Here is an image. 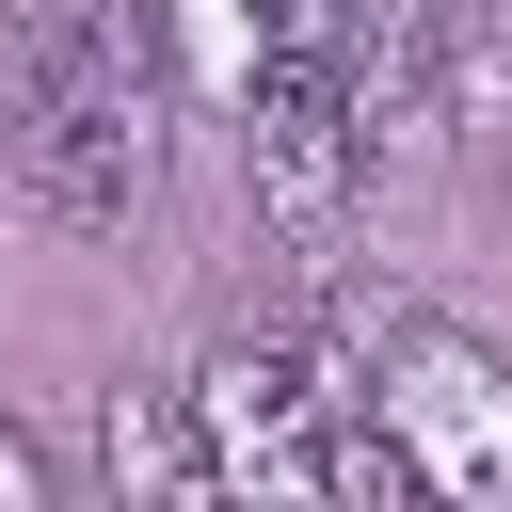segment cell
<instances>
[{"mask_svg":"<svg viewBox=\"0 0 512 512\" xmlns=\"http://www.w3.org/2000/svg\"><path fill=\"white\" fill-rule=\"evenodd\" d=\"M176 16L160 0H32L0 48V176L48 240H128L160 192V112H176Z\"/></svg>","mask_w":512,"mask_h":512,"instance_id":"1","label":"cell"},{"mask_svg":"<svg viewBox=\"0 0 512 512\" xmlns=\"http://www.w3.org/2000/svg\"><path fill=\"white\" fill-rule=\"evenodd\" d=\"M208 496H416L400 432L368 416V368H336L304 320H256L192 368Z\"/></svg>","mask_w":512,"mask_h":512,"instance_id":"2","label":"cell"},{"mask_svg":"<svg viewBox=\"0 0 512 512\" xmlns=\"http://www.w3.org/2000/svg\"><path fill=\"white\" fill-rule=\"evenodd\" d=\"M368 416L400 432L416 496H464V512H512V368L448 320H384L368 352Z\"/></svg>","mask_w":512,"mask_h":512,"instance_id":"3","label":"cell"},{"mask_svg":"<svg viewBox=\"0 0 512 512\" xmlns=\"http://www.w3.org/2000/svg\"><path fill=\"white\" fill-rule=\"evenodd\" d=\"M240 160H256V208L288 240H336L352 192H368V144H352V48L336 32H272L256 96H240Z\"/></svg>","mask_w":512,"mask_h":512,"instance_id":"4","label":"cell"},{"mask_svg":"<svg viewBox=\"0 0 512 512\" xmlns=\"http://www.w3.org/2000/svg\"><path fill=\"white\" fill-rule=\"evenodd\" d=\"M448 16H464V0H368V16H352V144H368V192L432 176V160H448V128H464Z\"/></svg>","mask_w":512,"mask_h":512,"instance_id":"5","label":"cell"},{"mask_svg":"<svg viewBox=\"0 0 512 512\" xmlns=\"http://www.w3.org/2000/svg\"><path fill=\"white\" fill-rule=\"evenodd\" d=\"M96 480H112V496H208V432H192V384H176V400L112 384V400H96Z\"/></svg>","mask_w":512,"mask_h":512,"instance_id":"6","label":"cell"},{"mask_svg":"<svg viewBox=\"0 0 512 512\" xmlns=\"http://www.w3.org/2000/svg\"><path fill=\"white\" fill-rule=\"evenodd\" d=\"M176 16V64H192V96H256V64H272V32H288V0H160Z\"/></svg>","mask_w":512,"mask_h":512,"instance_id":"7","label":"cell"},{"mask_svg":"<svg viewBox=\"0 0 512 512\" xmlns=\"http://www.w3.org/2000/svg\"><path fill=\"white\" fill-rule=\"evenodd\" d=\"M32 496H48V448H32L16 416H0V512H32Z\"/></svg>","mask_w":512,"mask_h":512,"instance_id":"8","label":"cell"}]
</instances>
